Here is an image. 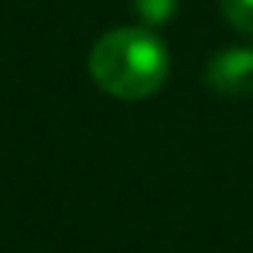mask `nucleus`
I'll return each mask as SVG.
<instances>
[{"label": "nucleus", "instance_id": "obj_1", "mask_svg": "<svg viewBox=\"0 0 253 253\" xmlns=\"http://www.w3.org/2000/svg\"><path fill=\"white\" fill-rule=\"evenodd\" d=\"M86 68L103 93L138 103L167 84L170 48L151 26H119L93 42Z\"/></svg>", "mask_w": 253, "mask_h": 253}, {"label": "nucleus", "instance_id": "obj_2", "mask_svg": "<svg viewBox=\"0 0 253 253\" xmlns=\"http://www.w3.org/2000/svg\"><path fill=\"white\" fill-rule=\"evenodd\" d=\"M205 84L218 96H250L253 93V48L247 45H231L209 58L205 64Z\"/></svg>", "mask_w": 253, "mask_h": 253}, {"label": "nucleus", "instance_id": "obj_3", "mask_svg": "<svg viewBox=\"0 0 253 253\" xmlns=\"http://www.w3.org/2000/svg\"><path fill=\"white\" fill-rule=\"evenodd\" d=\"M131 6H135L138 19H141L144 26L157 29V26L170 23V19L176 16V10H179V0H131Z\"/></svg>", "mask_w": 253, "mask_h": 253}, {"label": "nucleus", "instance_id": "obj_4", "mask_svg": "<svg viewBox=\"0 0 253 253\" xmlns=\"http://www.w3.org/2000/svg\"><path fill=\"white\" fill-rule=\"evenodd\" d=\"M221 13L237 32L253 36V0H221Z\"/></svg>", "mask_w": 253, "mask_h": 253}]
</instances>
